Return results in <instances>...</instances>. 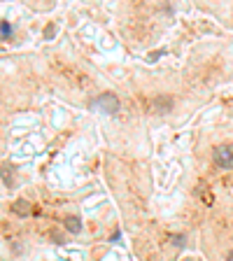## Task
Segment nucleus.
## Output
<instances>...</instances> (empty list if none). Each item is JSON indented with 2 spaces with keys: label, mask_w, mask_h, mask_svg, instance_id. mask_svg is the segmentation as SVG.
I'll return each mask as SVG.
<instances>
[{
  "label": "nucleus",
  "mask_w": 233,
  "mask_h": 261,
  "mask_svg": "<svg viewBox=\"0 0 233 261\" xmlns=\"http://www.w3.org/2000/svg\"><path fill=\"white\" fill-rule=\"evenodd\" d=\"M198 194H201V199L205 201L208 205H210V203H212V196L208 194V187H205V184H201V187H198Z\"/></svg>",
  "instance_id": "nucleus-7"
},
{
  "label": "nucleus",
  "mask_w": 233,
  "mask_h": 261,
  "mask_svg": "<svg viewBox=\"0 0 233 261\" xmlns=\"http://www.w3.org/2000/svg\"><path fill=\"white\" fill-rule=\"evenodd\" d=\"M2 182H5V187H12V175L7 173V168L2 170Z\"/></svg>",
  "instance_id": "nucleus-9"
},
{
  "label": "nucleus",
  "mask_w": 233,
  "mask_h": 261,
  "mask_svg": "<svg viewBox=\"0 0 233 261\" xmlns=\"http://www.w3.org/2000/svg\"><path fill=\"white\" fill-rule=\"evenodd\" d=\"M212 159L219 168H233V145H219L214 147Z\"/></svg>",
  "instance_id": "nucleus-2"
},
{
  "label": "nucleus",
  "mask_w": 233,
  "mask_h": 261,
  "mask_svg": "<svg viewBox=\"0 0 233 261\" xmlns=\"http://www.w3.org/2000/svg\"><path fill=\"white\" fill-rule=\"evenodd\" d=\"M170 242H175V247H184V236H170Z\"/></svg>",
  "instance_id": "nucleus-8"
},
{
  "label": "nucleus",
  "mask_w": 233,
  "mask_h": 261,
  "mask_svg": "<svg viewBox=\"0 0 233 261\" xmlns=\"http://www.w3.org/2000/svg\"><path fill=\"white\" fill-rule=\"evenodd\" d=\"M0 35H2V40H12L14 28L10 26V21H2V23H0Z\"/></svg>",
  "instance_id": "nucleus-6"
},
{
  "label": "nucleus",
  "mask_w": 233,
  "mask_h": 261,
  "mask_svg": "<svg viewBox=\"0 0 233 261\" xmlns=\"http://www.w3.org/2000/svg\"><path fill=\"white\" fill-rule=\"evenodd\" d=\"M152 110H154L156 115H168L170 110H173V98H170V96L154 98V100H152Z\"/></svg>",
  "instance_id": "nucleus-3"
},
{
  "label": "nucleus",
  "mask_w": 233,
  "mask_h": 261,
  "mask_svg": "<svg viewBox=\"0 0 233 261\" xmlns=\"http://www.w3.org/2000/svg\"><path fill=\"white\" fill-rule=\"evenodd\" d=\"M12 210H14L19 217H28V215H31V205H28V201H17Z\"/></svg>",
  "instance_id": "nucleus-5"
},
{
  "label": "nucleus",
  "mask_w": 233,
  "mask_h": 261,
  "mask_svg": "<svg viewBox=\"0 0 233 261\" xmlns=\"http://www.w3.org/2000/svg\"><path fill=\"white\" fill-rule=\"evenodd\" d=\"M54 33H56V31H54V26H49V28L44 31V38H47V40H52V38H54Z\"/></svg>",
  "instance_id": "nucleus-10"
},
{
  "label": "nucleus",
  "mask_w": 233,
  "mask_h": 261,
  "mask_svg": "<svg viewBox=\"0 0 233 261\" xmlns=\"http://www.w3.org/2000/svg\"><path fill=\"white\" fill-rule=\"evenodd\" d=\"M94 107L96 110H103V115H116L121 103H119V98H116L115 94H103V96H98Z\"/></svg>",
  "instance_id": "nucleus-1"
},
{
  "label": "nucleus",
  "mask_w": 233,
  "mask_h": 261,
  "mask_svg": "<svg viewBox=\"0 0 233 261\" xmlns=\"http://www.w3.org/2000/svg\"><path fill=\"white\" fill-rule=\"evenodd\" d=\"M226 261H233V250L229 252V257H226Z\"/></svg>",
  "instance_id": "nucleus-11"
},
{
  "label": "nucleus",
  "mask_w": 233,
  "mask_h": 261,
  "mask_svg": "<svg viewBox=\"0 0 233 261\" xmlns=\"http://www.w3.org/2000/svg\"><path fill=\"white\" fill-rule=\"evenodd\" d=\"M65 229L70 231V233H79L82 231V221H79V217H75V215H70V217H65Z\"/></svg>",
  "instance_id": "nucleus-4"
}]
</instances>
